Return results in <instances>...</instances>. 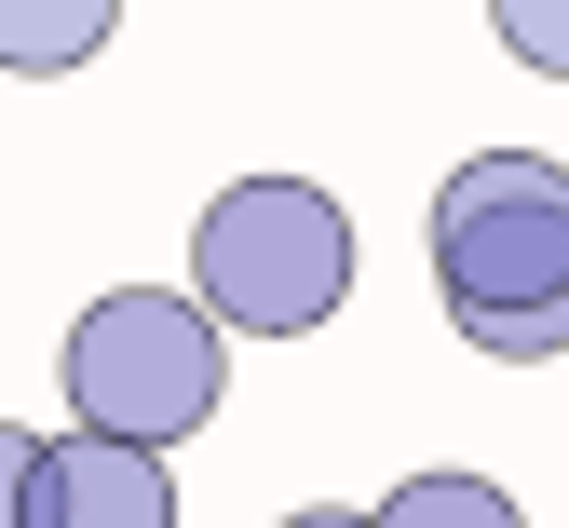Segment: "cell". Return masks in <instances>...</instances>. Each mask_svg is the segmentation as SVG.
Returning a JSON list of instances; mask_svg holds the SVG:
<instances>
[{
	"label": "cell",
	"mask_w": 569,
	"mask_h": 528,
	"mask_svg": "<svg viewBox=\"0 0 569 528\" xmlns=\"http://www.w3.org/2000/svg\"><path fill=\"white\" fill-rule=\"evenodd\" d=\"M435 298L488 366L569 352V177L542 149H475L435 190Z\"/></svg>",
	"instance_id": "6da1fadb"
},
{
	"label": "cell",
	"mask_w": 569,
	"mask_h": 528,
	"mask_svg": "<svg viewBox=\"0 0 569 528\" xmlns=\"http://www.w3.org/2000/svg\"><path fill=\"white\" fill-rule=\"evenodd\" d=\"M68 420L82 434H109V447H177V434H203L218 420V393H231V326L203 312V298H177V285H109L82 326H68Z\"/></svg>",
	"instance_id": "7a4b0ae2"
},
{
	"label": "cell",
	"mask_w": 569,
	"mask_h": 528,
	"mask_svg": "<svg viewBox=\"0 0 569 528\" xmlns=\"http://www.w3.org/2000/svg\"><path fill=\"white\" fill-rule=\"evenodd\" d=\"M190 298L231 339H312L352 298V217L312 177H231L190 231Z\"/></svg>",
	"instance_id": "3957f363"
},
{
	"label": "cell",
	"mask_w": 569,
	"mask_h": 528,
	"mask_svg": "<svg viewBox=\"0 0 569 528\" xmlns=\"http://www.w3.org/2000/svg\"><path fill=\"white\" fill-rule=\"evenodd\" d=\"M41 528H177V488H163V447L54 434V447H41Z\"/></svg>",
	"instance_id": "277c9868"
},
{
	"label": "cell",
	"mask_w": 569,
	"mask_h": 528,
	"mask_svg": "<svg viewBox=\"0 0 569 528\" xmlns=\"http://www.w3.org/2000/svg\"><path fill=\"white\" fill-rule=\"evenodd\" d=\"M122 0H0V68H28V82H54V68L109 54Z\"/></svg>",
	"instance_id": "5b68a950"
},
{
	"label": "cell",
	"mask_w": 569,
	"mask_h": 528,
	"mask_svg": "<svg viewBox=\"0 0 569 528\" xmlns=\"http://www.w3.org/2000/svg\"><path fill=\"white\" fill-rule=\"evenodd\" d=\"M380 528H529V515L488 488V475H407V488L380 501Z\"/></svg>",
	"instance_id": "8992f818"
},
{
	"label": "cell",
	"mask_w": 569,
	"mask_h": 528,
	"mask_svg": "<svg viewBox=\"0 0 569 528\" xmlns=\"http://www.w3.org/2000/svg\"><path fill=\"white\" fill-rule=\"evenodd\" d=\"M488 28H502V54H516V68L569 82V0H488Z\"/></svg>",
	"instance_id": "52a82bcc"
},
{
	"label": "cell",
	"mask_w": 569,
	"mask_h": 528,
	"mask_svg": "<svg viewBox=\"0 0 569 528\" xmlns=\"http://www.w3.org/2000/svg\"><path fill=\"white\" fill-rule=\"evenodd\" d=\"M0 528H41V434L0 420Z\"/></svg>",
	"instance_id": "ba28073f"
},
{
	"label": "cell",
	"mask_w": 569,
	"mask_h": 528,
	"mask_svg": "<svg viewBox=\"0 0 569 528\" xmlns=\"http://www.w3.org/2000/svg\"><path fill=\"white\" fill-rule=\"evenodd\" d=\"M284 528H380V515H352V501H312V515H284Z\"/></svg>",
	"instance_id": "9c48e42d"
}]
</instances>
